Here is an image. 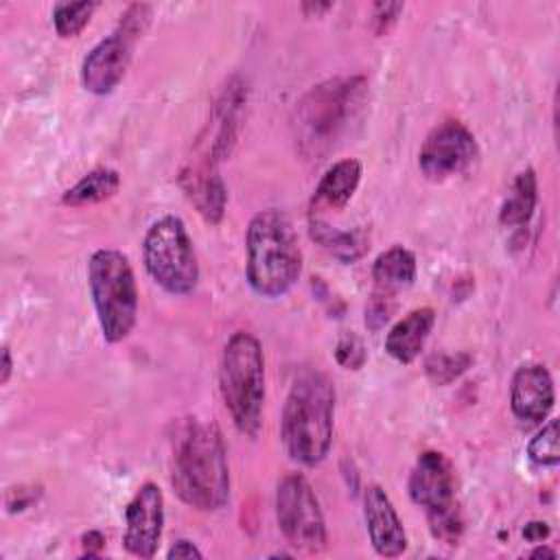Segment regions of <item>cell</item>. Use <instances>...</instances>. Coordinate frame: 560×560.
I'll return each mask as SVG.
<instances>
[{
	"label": "cell",
	"instance_id": "603a6c76",
	"mask_svg": "<svg viewBox=\"0 0 560 560\" xmlns=\"http://www.w3.org/2000/svg\"><path fill=\"white\" fill-rule=\"evenodd\" d=\"M527 457L545 468H553L560 462L558 448V420H549L527 444Z\"/></svg>",
	"mask_w": 560,
	"mask_h": 560
},
{
	"label": "cell",
	"instance_id": "5b68a950",
	"mask_svg": "<svg viewBox=\"0 0 560 560\" xmlns=\"http://www.w3.org/2000/svg\"><path fill=\"white\" fill-rule=\"evenodd\" d=\"M88 287L103 339L122 341L138 317V287L127 256L109 247L96 249L88 260Z\"/></svg>",
	"mask_w": 560,
	"mask_h": 560
},
{
	"label": "cell",
	"instance_id": "30bf717a",
	"mask_svg": "<svg viewBox=\"0 0 560 560\" xmlns=\"http://www.w3.org/2000/svg\"><path fill=\"white\" fill-rule=\"evenodd\" d=\"M477 140L459 120H444L433 127L418 153V166L431 182H444L466 171L477 158Z\"/></svg>",
	"mask_w": 560,
	"mask_h": 560
},
{
	"label": "cell",
	"instance_id": "52a82bcc",
	"mask_svg": "<svg viewBox=\"0 0 560 560\" xmlns=\"http://www.w3.org/2000/svg\"><path fill=\"white\" fill-rule=\"evenodd\" d=\"M363 90V79H328L315 85L298 105L295 127L306 153L328 149L343 129Z\"/></svg>",
	"mask_w": 560,
	"mask_h": 560
},
{
	"label": "cell",
	"instance_id": "1f68e13d",
	"mask_svg": "<svg viewBox=\"0 0 560 560\" xmlns=\"http://www.w3.org/2000/svg\"><path fill=\"white\" fill-rule=\"evenodd\" d=\"M332 4L330 2H326V4H313V2H306V4H302V11H313L315 15L317 13H322V11H328Z\"/></svg>",
	"mask_w": 560,
	"mask_h": 560
},
{
	"label": "cell",
	"instance_id": "5bb4252c",
	"mask_svg": "<svg viewBox=\"0 0 560 560\" xmlns=\"http://www.w3.org/2000/svg\"><path fill=\"white\" fill-rule=\"evenodd\" d=\"M363 514L368 536L378 556L396 558L407 549V534L402 521L381 486H368L363 494Z\"/></svg>",
	"mask_w": 560,
	"mask_h": 560
},
{
	"label": "cell",
	"instance_id": "83f0119b",
	"mask_svg": "<svg viewBox=\"0 0 560 560\" xmlns=\"http://www.w3.org/2000/svg\"><path fill=\"white\" fill-rule=\"evenodd\" d=\"M166 558H201V551L190 542V540H177L171 549H168V553H166Z\"/></svg>",
	"mask_w": 560,
	"mask_h": 560
},
{
	"label": "cell",
	"instance_id": "7402d4cb",
	"mask_svg": "<svg viewBox=\"0 0 560 560\" xmlns=\"http://www.w3.org/2000/svg\"><path fill=\"white\" fill-rule=\"evenodd\" d=\"M98 2H59L52 9V24L59 37H77L92 20Z\"/></svg>",
	"mask_w": 560,
	"mask_h": 560
},
{
	"label": "cell",
	"instance_id": "9a60e30c",
	"mask_svg": "<svg viewBox=\"0 0 560 560\" xmlns=\"http://www.w3.org/2000/svg\"><path fill=\"white\" fill-rule=\"evenodd\" d=\"M361 162L354 158H346L335 162L319 179L313 199H311V208H308V217H322L324 212H339L343 210L354 190L359 188L361 182Z\"/></svg>",
	"mask_w": 560,
	"mask_h": 560
},
{
	"label": "cell",
	"instance_id": "7a4b0ae2",
	"mask_svg": "<svg viewBox=\"0 0 560 560\" xmlns=\"http://www.w3.org/2000/svg\"><path fill=\"white\" fill-rule=\"evenodd\" d=\"M335 387L319 370H302L287 396L282 409V444L287 455L302 464H319L332 442Z\"/></svg>",
	"mask_w": 560,
	"mask_h": 560
},
{
	"label": "cell",
	"instance_id": "8fae6325",
	"mask_svg": "<svg viewBox=\"0 0 560 560\" xmlns=\"http://www.w3.org/2000/svg\"><path fill=\"white\" fill-rule=\"evenodd\" d=\"M164 527V497L162 490L147 481L131 497L125 510V549L136 558H153Z\"/></svg>",
	"mask_w": 560,
	"mask_h": 560
},
{
	"label": "cell",
	"instance_id": "d6a6232c",
	"mask_svg": "<svg viewBox=\"0 0 560 560\" xmlns=\"http://www.w3.org/2000/svg\"><path fill=\"white\" fill-rule=\"evenodd\" d=\"M529 556H532V558H538V556H549V558H553V556H556V551H553V549H549V547H542V545H540V547H536Z\"/></svg>",
	"mask_w": 560,
	"mask_h": 560
},
{
	"label": "cell",
	"instance_id": "ba28073f",
	"mask_svg": "<svg viewBox=\"0 0 560 560\" xmlns=\"http://www.w3.org/2000/svg\"><path fill=\"white\" fill-rule=\"evenodd\" d=\"M151 18L149 4H131L122 15L116 31L103 37L81 63V83L88 92L105 96L122 81L136 39L144 33Z\"/></svg>",
	"mask_w": 560,
	"mask_h": 560
},
{
	"label": "cell",
	"instance_id": "ffe728a7",
	"mask_svg": "<svg viewBox=\"0 0 560 560\" xmlns=\"http://www.w3.org/2000/svg\"><path fill=\"white\" fill-rule=\"evenodd\" d=\"M118 188H120L118 171L101 166V168H94V171L85 173L74 186H70L63 192L61 201L66 206H72V208L92 206V203H101V201L114 197L118 192Z\"/></svg>",
	"mask_w": 560,
	"mask_h": 560
},
{
	"label": "cell",
	"instance_id": "d6986e66",
	"mask_svg": "<svg viewBox=\"0 0 560 560\" xmlns=\"http://www.w3.org/2000/svg\"><path fill=\"white\" fill-rule=\"evenodd\" d=\"M536 201H538L536 173H534V168H525L514 177L512 188L499 210V221L510 228L527 223L534 214Z\"/></svg>",
	"mask_w": 560,
	"mask_h": 560
},
{
	"label": "cell",
	"instance_id": "7c38bea8",
	"mask_svg": "<svg viewBox=\"0 0 560 560\" xmlns=\"http://www.w3.org/2000/svg\"><path fill=\"white\" fill-rule=\"evenodd\" d=\"M409 497L416 505L424 508L427 514L446 510L455 503V472L451 462L438 451H424L411 475H409Z\"/></svg>",
	"mask_w": 560,
	"mask_h": 560
},
{
	"label": "cell",
	"instance_id": "f1b7e54d",
	"mask_svg": "<svg viewBox=\"0 0 560 560\" xmlns=\"http://www.w3.org/2000/svg\"><path fill=\"white\" fill-rule=\"evenodd\" d=\"M523 536H525L529 542H540L542 538H547V536H549V527H547V523L532 521V523H527V525H525Z\"/></svg>",
	"mask_w": 560,
	"mask_h": 560
},
{
	"label": "cell",
	"instance_id": "ac0fdd59",
	"mask_svg": "<svg viewBox=\"0 0 560 560\" xmlns=\"http://www.w3.org/2000/svg\"><path fill=\"white\" fill-rule=\"evenodd\" d=\"M372 280H374V293L392 298L394 293L413 284L416 256L402 245L389 247L387 252L376 256L372 265Z\"/></svg>",
	"mask_w": 560,
	"mask_h": 560
},
{
	"label": "cell",
	"instance_id": "277c9868",
	"mask_svg": "<svg viewBox=\"0 0 560 560\" xmlns=\"http://www.w3.org/2000/svg\"><path fill=\"white\" fill-rule=\"evenodd\" d=\"M219 392L234 427L254 438L262 424L265 357L252 332L236 330L225 341L219 363Z\"/></svg>",
	"mask_w": 560,
	"mask_h": 560
},
{
	"label": "cell",
	"instance_id": "3957f363",
	"mask_svg": "<svg viewBox=\"0 0 560 560\" xmlns=\"http://www.w3.org/2000/svg\"><path fill=\"white\" fill-rule=\"evenodd\" d=\"M245 276L256 295L280 298L302 273V249L291 219L276 210L252 217L245 234Z\"/></svg>",
	"mask_w": 560,
	"mask_h": 560
},
{
	"label": "cell",
	"instance_id": "4dcf8cb0",
	"mask_svg": "<svg viewBox=\"0 0 560 560\" xmlns=\"http://www.w3.org/2000/svg\"><path fill=\"white\" fill-rule=\"evenodd\" d=\"M11 372H13V361H11V350L4 346L2 348V370H0V383L4 385L7 381H9V376H11Z\"/></svg>",
	"mask_w": 560,
	"mask_h": 560
},
{
	"label": "cell",
	"instance_id": "9c48e42d",
	"mask_svg": "<svg viewBox=\"0 0 560 560\" xmlns=\"http://www.w3.org/2000/svg\"><path fill=\"white\" fill-rule=\"evenodd\" d=\"M276 518L284 538L304 551L326 547V521L319 501L304 475H287L276 490Z\"/></svg>",
	"mask_w": 560,
	"mask_h": 560
},
{
	"label": "cell",
	"instance_id": "2e32d148",
	"mask_svg": "<svg viewBox=\"0 0 560 560\" xmlns=\"http://www.w3.org/2000/svg\"><path fill=\"white\" fill-rule=\"evenodd\" d=\"M433 324H435L433 308L422 306V308L409 311L402 319H398L389 328L385 337L387 354L398 363H411L424 348V341L429 339Z\"/></svg>",
	"mask_w": 560,
	"mask_h": 560
},
{
	"label": "cell",
	"instance_id": "44dd1931",
	"mask_svg": "<svg viewBox=\"0 0 560 560\" xmlns=\"http://www.w3.org/2000/svg\"><path fill=\"white\" fill-rule=\"evenodd\" d=\"M311 236L341 262H354L365 252V236L357 230H337L322 219H311Z\"/></svg>",
	"mask_w": 560,
	"mask_h": 560
},
{
	"label": "cell",
	"instance_id": "484cf974",
	"mask_svg": "<svg viewBox=\"0 0 560 560\" xmlns=\"http://www.w3.org/2000/svg\"><path fill=\"white\" fill-rule=\"evenodd\" d=\"M335 354H337V361H339L343 368H348V370H359V368L363 365V361H365L363 343H361L354 335L343 337V339L339 341Z\"/></svg>",
	"mask_w": 560,
	"mask_h": 560
},
{
	"label": "cell",
	"instance_id": "4fadbf2b",
	"mask_svg": "<svg viewBox=\"0 0 560 560\" xmlns=\"http://www.w3.org/2000/svg\"><path fill=\"white\" fill-rule=\"evenodd\" d=\"M553 400V378L545 365L532 363L514 372L510 385V407L521 422H542L551 413Z\"/></svg>",
	"mask_w": 560,
	"mask_h": 560
},
{
	"label": "cell",
	"instance_id": "cb8c5ba5",
	"mask_svg": "<svg viewBox=\"0 0 560 560\" xmlns=\"http://www.w3.org/2000/svg\"><path fill=\"white\" fill-rule=\"evenodd\" d=\"M468 365H470V357L466 352L431 354L424 363V372L435 385H446L455 381L462 372H466Z\"/></svg>",
	"mask_w": 560,
	"mask_h": 560
},
{
	"label": "cell",
	"instance_id": "e0dca14e",
	"mask_svg": "<svg viewBox=\"0 0 560 560\" xmlns=\"http://www.w3.org/2000/svg\"><path fill=\"white\" fill-rule=\"evenodd\" d=\"M182 186L206 221H221L225 210V186L217 175L212 162L188 166L182 175Z\"/></svg>",
	"mask_w": 560,
	"mask_h": 560
},
{
	"label": "cell",
	"instance_id": "4316f807",
	"mask_svg": "<svg viewBox=\"0 0 560 560\" xmlns=\"http://www.w3.org/2000/svg\"><path fill=\"white\" fill-rule=\"evenodd\" d=\"M402 11V2H376L374 4V24L376 33H383L389 28V24L396 20V15Z\"/></svg>",
	"mask_w": 560,
	"mask_h": 560
},
{
	"label": "cell",
	"instance_id": "8992f818",
	"mask_svg": "<svg viewBox=\"0 0 560 560\" xmlns=\"http://www.w3.org/2000/svg\"><path fill=\"white\" fill-rule=\"evenodd\" d=\"M142 260L151 280L171 295H188L199 282V262L192 241L179 217L153 221L142 241Z\"/></svg>",
	"mask_w": 560,
	"mask_h": 560
},
{
	"label": "cell",
	"instance_id": "6da1fadb",
	"mask_svg": "<svg viewBox=\"0 0 560 560\" xmlns=\"http://www.w3.org/2000/svg\"><path fill=\"white\" fill-rule=\"evenodd\" d=\"M171 486L186 505L201 512H214L228 503L230 470L223 435L214 422L184 424L173 446Z\"/></svg>",
	"mask_w": 560,
	"mask_h": 560
},
{
	"label": "cell",
	"instance_id": "f546056e",
	"mask_svg": "<svg viewBox=\"0 0 560 560\" xmlns=\"http://www.w3.org/2000/svg\"><path fill=\"white\" fill-rule=\"evenodd\" d=\"M103 542H105V538H103V534H101V532H88V534L83 536L85 556H88V558L98 556V553H101V549H103Z\"/></svg>",
	"mask_w": 560,
	"mask_h": 560
},
{
	"label": "cell",
	"instance_id": "d4e9b609",
	"mask_svg": "<svg viewBox=\"0 0 560 560\" xmlns=\"http://www.w3.org/2000/svg\"><path fill=\"white\" fill-rule=\"evenodd\" d=\"M427 518H429V529L438 540H442L446 545H455L459 540V536L464 532V521H462L457 505H451L440 512H431V514H427Z\"/></svg>",
	"mask_w": 560,
	"mask_h": 560
}]
</instances>
